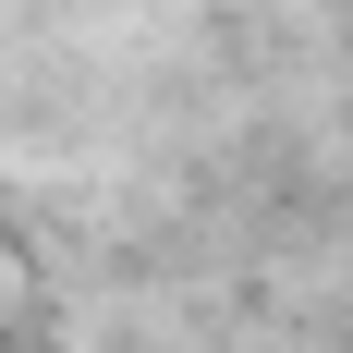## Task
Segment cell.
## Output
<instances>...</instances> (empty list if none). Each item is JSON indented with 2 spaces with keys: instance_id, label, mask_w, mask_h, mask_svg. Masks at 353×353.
Instances as JSON below:
<instances>
[]
</instances>
